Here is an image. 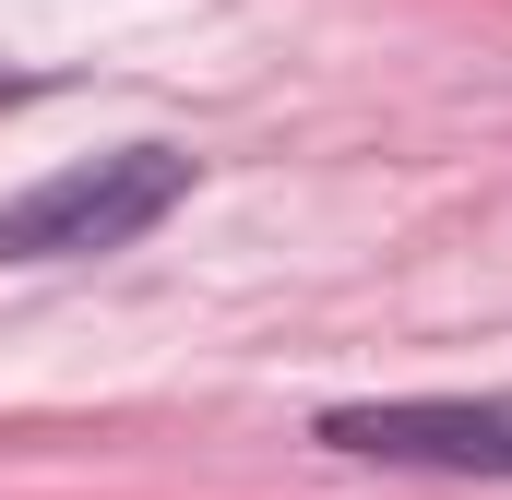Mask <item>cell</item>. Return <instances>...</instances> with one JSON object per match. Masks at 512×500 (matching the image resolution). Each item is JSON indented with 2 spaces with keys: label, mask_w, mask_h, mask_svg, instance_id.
<instances>
[{
  "label": "cell",
  "mask_w": 512,
  "mask_h": 500,
  "mask_svg": "<svg viewBox=\"0 0 512 500\" xmlns=\"http://www.w3.org/2000/svg\"><path fill=\"white\" fill-rule=\"evenodd\" d=\"M24 96H36V72H0V108H24Z\"/></svg>",
  "instance_id": "obj_3"
},
{
  "label": "cell",
  "mask_w": 512,
  "mask_h": 500,
  "mask_svg": "<svg viewBox=\"0 0 512 500\" xmlns=\"http://www.w3.org/2000/svg\"><path fill=\"white\" fill-rule=\"evenodd\" d=\"M191 203V155L179 143H120V155H84L36 191L0 203V262H84V250H131L143 227H167Z\"/></svg>",
  "instance_id": "obj_1"
},
{
  "label": "cell",
  "mask_w": 512,
  "mask_h": 500,
  "mask_svg": "<svg viewBox=\"0 0 512 500\" xmlns=\"http://www.w3.org/2000/svg\"><path fill=\"white\" fill-rule=\"evenodd\" d=\"M334 453L358 465H417V477H512V393H393V405H334Z\"/></svg>",
  "instance_id": "obj_2"
}]
</instances>
